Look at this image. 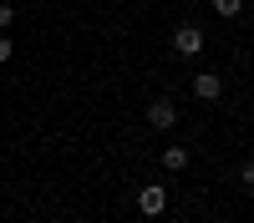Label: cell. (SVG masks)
<instances>
[{"label": "cell", "mask_w": 254, "mask_h": 223, "mask_svg": "<svg viewBox=\"0 0 254 223\" xmlns=\"http://www.w3.org/2000/svg\"><path fill=\"white\" fill-rule=\"evenodd\" d=\"M173 56H183V61L203 56V31H198V26H178V31H173Z\"/></svg>", "instance_id": "6da1fadb"}, {"label": "cell", "mask_w": 254, "mask_h": 223, "mask_svg": "<svg viewBox=\"0 0 254 223\" xmlns=\"http://www.w3.org/2000/svg\"><path fill=\"white\" fill-rule=\"evenodd\" d=\"M147 122H153L158 132H168V127L178 122V107H173L168 96H153V101H147Z\"/></svg>", "instance_id": "7a4b0ae2"}, {"label": "cell", "mask_w": 254, "mask_h": 223, "mask_svg": "<svg viewBox=\"0 0 254 223\" xmlns=\"http://www.w3.org/2000/svg\"><path fill=\"white\" fill-rule=\"evenodd\" d=\"M137 208H142V213H147V218H158V213H163V208H168V193H163V188H158V182H147V188H142V193H137Z\"/></svg>", "instance_id": "3957f363"}, {"label": "cell", "mask_w": 254, "mask_h": 223, "mask_svg": "<svg viewBox=\"0 0 254 223\" xmlns=\"http://www.w3.org/2000/svg\"><path fill=\"white\" fill-rule=\"evenodd\" d=\"M193 96H198V101H219V96H224V81H219L214 71H198V76H193Z\"/></svg>", "instance_id": "277c9868"}, {"label": "cell", "mask_w": 254, "mask_h": 223, "mask_svg": "<svg viewBox=\"0 0 254 223\" xmlns=\"http://www.w3.org/2000/svg\"><path fill=\"white\" fill-rule=\"evenodd\" d=\"M163 168H168V173H183V168H188V147H168V152H163Z\"/></svg>", "instance_id": "5b68a950"}, {"label": "cell", "mask_w": 254, "mask_h": 223, "mask_svg": "<svg viewBox=\"0 0 254 223\" xmlns=\"http://www.w3.org/2000/svg\"><path fill=\"white\" fill-rule=\"evenodd\" d=\"M244 10V0H214V15H224V20H234Z\"/></svg>", "instance_id": "8992f818"}, {"label": "cell", "mask_w": 254, "mask_h": 223, "mask_svg": "<svg viewBox=\"0 0 254 223\" xmlns=\"http://www.w3.org/2000/svg\"><path fill=\"white\" fill-rule=\"evenodd\" d=\"M239 182H244V188H254V157H249L244 168H239Z\"/></svg>", "instance_id": "52a82bcc"}, {"label": "cell", "mask_w": 254, "mask_h": 223, "mask_svg": "<svg viewBox=\"0 0 254 223\" xmlns=\"http://www.w3.org/2000/svg\"><path fill=\"white\" fill-rule=\"evenodd\" d=\"M5 26H15V5H0V31Z\"/></svg>", "instance_id": "ba28073f"}, {"label": "cell", "mask_w": 254, "mask_h": 223, "mask_svg": "<svg viewBox=\"0 0 254 223\" xmlns=\"http://www.w3.org/2000/svg\"><path fill=\"white\" fill-rule=\"evenodd\" d=\"M15 56V46H10V36H0V61H10Z\"/></svg>", "instance_id": "9c48e42d"}]
</instances>
